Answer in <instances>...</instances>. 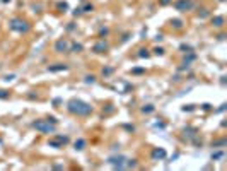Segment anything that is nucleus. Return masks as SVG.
<instances>
[{"instance_id": "8", "label": "nucleus", "mask_w": 227, "mask_h": 171, "mask_svg": "<svg viewBox=\"0 0 227 171\" xmlns=\"http://www.w3.org/2000/svg\"><path fill=\"white\" fill-rule=\"evenodd\" d=\"M150 158H152L154 161H161V159H164V158H166V151H164L162 147H154V149H152V154H150Z\"/></svg>"}, {"instance_id": "26", "label": "nucleus", "mask_w": 227, "mask_h": 171, "mask_svg": "<svg viewBox=\"0 0 227 171\" xmlns=\"http://www.w3.org/2000/svg\"><path fill=\"white\" fill-rule=\"evenodd\" d=\"M195 110V106L193 104H188V106H183V111H193Z\"/></svg>"}, {"instance_id": "20", "label": "nucleus", "mask_w": 227, "mask_h": 171, "mask_svg": "<svg viewBox=\"0 0 227 171\" xmlns=\"http://www.w3.org/2000/svg\"><path fill=\"white\" fill-rule=\"evenodd\" d=\"M179 50H181V51H186V53H191V51H193V48H191L190 45H181V46H179Z\"/></svg>"}, {"instance_id": "33", "label": "nucleus", "mask_w": 227, "mask_h": 171, "mask_svg": "<svg viewBox=\"0 0 227 171\" xmlns=\"http://www.w3.org/2000/svg\"><path fill=\"white\" fill-rule=\"evenodd\" d=\"M202 108H203V110H210V108H212V106H210V104H208V103H205V104H203V106H202Z\"/></svg>"}, {"instance_id": "3", "label": "nucleus", "mask_w": 227, "mask_h": 171, "mask_svg": "<svg viewBox=\"0 0 227 171\" xmlns=\"http://www.w3.org/2000/svg\"><path fill=\"white\" fill-rule=\"evenodd\" d=\"M9 28L12 31H16V33H28V31L31 29V26L26 22V21H22V19H17V17H14V19H10L9 22Z\"/></svg>"}, {"instance_id": "11", "label": "nucleus", "mask_w": 227, "mask_h": 171, "mask_svg": "<svg viewBox=\"0 0 227 171\" xmlns=\"http://www.w3.org/2000/svg\"><path fill=\"white\" fill-rule=\"evenodd\" d=\"M86 145H87V142L84 140V139H77V140L74 142V147H75L77 151H84V149H86Z\"/></svg>"}, {"instance_id": "13", "label": "nucleus", "mask_w": 227, "mask_h": 171, "mask_svg": "<svg viewBox=\"0 0 227 171\" xmlns=\"http://www.w3.org/2000/svg\"><path fill=\"white\" fill-rule=\"evenodd\" d=\"M48 144L51 145V147H55V149H62V147H63V144H62V142H60L58 139H51V140H50Z\"/></svg>"}, {"instance_id": "7", "label": "nucleus", "mask_w": 227, "mask_h": 171, "mask_svg": "<svg viewBox=\"0 0 227 171\" xmlns=\"http://www.w3.org/2000/svg\"><path fill=\"white\" fill-rule=\"evenodd\" d=\"M108 50H109V45H108V41H104V40H101L99 43H96V45L92 46V51H94V53H106Z\"/></svg>"}, {"instance_id": "15", "label": "nucleus", "mask_w": 227, "mask_h": 171, "mask_svg": "<svg viewBox=\"0 0 227 171\" xmlns=\"http://www.w3.org/2000/svg\"><path fill=\"white\" fill-rule=\"evenodd\" d=\"M171 24H173V28H176V29H181V28H183V21L181 19H173Z\"/></svg>"}, {"instance_id": "27", "label": "nucleus", "mask_w": 227, "mask_h": 171, "mask_svg": "<svg viewBox=\"0 0 227 171\" xmlns=\"http://www.w3.org/2000/svg\"><path fill=\"white\" fill-rule=\"evenodd\" d=\"M46 120H48L50 123H53V125H57V123H58V120H57V118H55V116H48V118H46Z\"/></svg>"}, {"instance_id": "17", "label": "nucleus", "mask_w": 227, "mask_h": 171, "mask_svg": "<svg viewBox=\"0 0 227 171\" xmlns=\"http://www.w3.org/2000/svg\"><path fill=\"white\" fill-rule=\"evenodd\" d=\"M84 82H86V84H94V82H96V75H86V77H84Z\"/></svg>"}, {"instance_id": "24", "label": "nucleus", "mask_w": 227, "mask_h": 171, "mask_svg": "<svg viewBox=\"0 0 227 171\" xmlns=\"http://www.w3.org/2000/svg\"><path fill=\"white\" fill-rule=\"evenodd\" d=\"M224 144H226V140L222 139V140H217V142H214V144H212V147H220V145H224Z\"/></svg>"}, {"instance_id": "32", "label": "nucleus", "mask_w": 227, "mask_h": 171, "mask_svg": "<svg viewBox=\"0 0 227 171\" xmlns=\"http://www.w3.org/2000/svg\"><path fill=\"white\" fill-rule=\"evenodd\" d=\"M123 127H125L127 130H130V132H133V130H135V127H133V125H123Z\"/></svg>"}, {"instance_id": "12", "label": "nucleus", "mask_w": 227, "mask_h": 171, "mask_svg": "<svg viewBox=\"0 0 227 171\" xmlns=\"http://www.w3.org/2000/svg\"><path fill=\"white\" fill-rule=\"evenodd\" d=\"M70 51H74V53H80V51H84V46H82L80 43H74V45H70Z\"/></svg>"}, {"instance_id": "28", "label": "nucleus", "mask_w": 227, "mask_h": 171, "mask_svg": "<svg viewBox=\"0 0 227 171\" xmlns=\"http://www.w3.org/2000/svg\"><path fill=\"white\" fill-rule=\"evenodd\" d=\"M145 69H132V74H144Z\"/></svg>"}, {"instance_id": "18", "label": "nucleus", "mask_w": 227, "mask_h": 171, "mask_svg": "<svg viewBox=\"0 0 227 171\" xmlns=\"http://www.w3.org/2000/svg\"><path fill=\"white\" fill-rule=\"evenodd\" d=\"M9 96H10V92H9V91L0 89V99H9Z\"/></svg>"}, {"instance_id": "22", "label": "nucleus", "mask_w": 227, "mask_h": 171, "mask_svg": "<svg viewBox=\"0 0 227 171\" xmlns=\"http://www.w3.org/2000/svg\"><path fill=\"white\" fill-rule=\"evenodd\" d=\"M222 156H224V152H222V151H217V152H214V154H212V159L215 161V159H220Z\"/></svg>"}, {"instance_id": "10", "label": "nucleus", "mask_w": 227, "mask_h": 171, "mask_svg": "<svg viewBox=\"0 0 227 171\" xmlns=\"http://www.w3.org/2000/svg\"><path fill=\"white\" fill-rule=\"evenodd\" d=\"M224 16H215V17H212V26L214 28H222L224 26Z\"/></svg>"}, {"instance_id": "14", "label": "nucleus", "mask_w": 227, "mask_h": 171, "mask_svg": "<svg viewBox=\"0 0 227 171\" xmlns=\"http://www.w3.org/2000/svg\"><path fill=\"white\" fill-rule=\"evenodd\" d=\"M138 57H140V58H149L150 53H149L147 48H140V50H138Z\"/></svg>"}, {"instance_id": "36", "label": "nucleus", "mask_w": 227, "mask_h": 171, "mask_svg": "<svg viewBox=\"0 0 227 171\" xmlns=\"http://www.w3.org/2000/svg\"><path fill=\"white\" fill-rule=\"evenodd\" d=\"M220 2H224V0H220Z\"/></svg>"}, {"instance_id": "21", "label": "nucleus", "mask_w": 227, "mask_h": 171, "mask_svg": "<svg viewBox=\"0 0 227 171\" xmlns=\"http://www.w3.org/2000/svg\"><path fill=\"white\" fill-rule=\"evenodd\" d=\"M154 110H156V108H154L152 104H147V106H144V108H142V113H152Z\"/></svg>"}, {"instance_id": "23", "label": "nucleus", "mask_w": 227, "mask_h": 171, "mask_svg": "<svg viewBox=\"0 0 227 171\" xmlns=\"http://www.w3.org/2000/svg\"><path fill=\"white\" fill-rule=\"evenodd\" d=\"M92 9H94V5H92V4H87V5L82 7V12H92Z\"/></svg>"}, {"instance_id": "29", "label": "nucleus", "mask_w": 227, "mask_h": 171, "mask_svg": "<svg viewBox=\"0 0 227 171\" xmlns=\"http://www.w3.org/2000/svg\"><path fill=\"white\" fill-rule=\"evenodd\" d=\"M14 77H16V75H14V74H10V75H5V77H4V81H5V82L14 81Z\"/></svg>"}, {"instance_id": "9", "label": "nucleus", "mask_w": 227, "mask_h": 171, "mask_svg": "<svg viewBox=\"0 0 227 171\" xmlns=\"http://www.w3.org/2000/svg\"><path fill=\"white\" fill-rule=\"evenodd\" d=\"M62 70H69L67 63H57L53 67H48V72H62Z\"/></svg>"}, {"instance_id": "31", "label": "nucleus", "mask_w": 227, "mask_h": 171, "mask_svg": "<svg viewBox=\"0 0 227 171\" xmlns=\"http://www.w3.org/2000/svg\"><path fill=\"white\" fill-rule=\"evenodd\" d=\"M171 2H173V0H159V4H161V5H169Z\"/></svg>"}, {"instance_id": "4", "label": "nucleus", "mask_w": 227, "mask_h": 171, "mask_svg": "<svg viewBox=\"0 0 227 171\" xmlns=\"http://www.w3.org/2000/svg\"><path fill=\"white\" fill-rule=\"evenodd\" d=\"M174 9L179 12H188V10L195 9V2L193 0H176L174 2Z\"/></svg>"}, {"instance_id": "2", "label": "nucleus", "mask_w": 227, "mask_h": 171, "mask_svg": "<svg viewBox=\"0 0 227 171\" xmlns=\"http://www.w3.org/2000/svg\"><path fill=\"white\" fill-rule=\"evenodd\" d=\"M33 128H36L41 133H55L57 132V125L50 123L48 120H34L33 121Z\"/></svg>"}, {"instance_id": "25", "label": "nucleus", "mask_w": 227, "mask_h": 171, "mask_svg": "<svg viewBox=\"0 0 227 171\" xmlns=\"http://www.w3.org/2000/svg\"><path fill=\"white\" fill-rule=\"evenodd\" d=\"M154 53H156V55H161V57H162V55H164V48H154Z\"/></svg>"}, {"instance_id": "35", "label": "nucleus", "mask_w": 227, "mask_h": 171, "mask_svg": "<svg viewBox=\"0 0 227 171\" xmlns=\"http://www.w3.org/2000/svg\"><path fill=\"white\" fill-rule=\"evenodd\" d=\"M2 2H5V4H7V2H10V0H2Z\"/></svg>"}, {"instance_id": "34", "label": "nucleus", "mask_w": 227, "mask_h": 171, "mask_svg": "<svg viewBox=\"0 0 227 171\" xmlns=\"http://www.w3.org/2000/svg\"><path fill=\"white\" fill-rule=\"evenodd\" d=\"M74 28H75V26H74V22H70V26H67V29H69V31H72Z\"/></svg>"}, {"instance_id": "19", "label": "nucleus", "mask_w": 227, "mask_h": 171, "mask_svg": "<svg viewBox=\"0 0 227 171\" xmlns=\"http://www.w3.org/2000/svg\"><path fill=\"white\" fill-rule=\"evenodd\" d=\"M58 9H60V12H67V9H69V4H67V2H60V4H58Z\"/></svg>"}, {"instance_id": "5", "label": "nucleus", "mask_w": 227, "mask_h": 171, "mask_svg": "<svg viewBox=\"0 0 227 171\" xmlns=\"http://www.w3.org/2000/svg\"><path fill=\"white\" fill-rule=\"evenodd\" d=\"M55 51L57 53H69L70 51V43L65 38H60L57 43H55Z\"/></svg>"}, {"instance_id": "6", "label": "nucleus", "mask_w": 227, "mask_h": 171, "mask_svg": "<svg viewBox=\"0 0 227 171\" xmlns=\"http://www.w3.org/2000/svg\"><path fill=\"white\" fill-rule=\"evenodd\" d=\"M125 161H127V158L121 156V154H120V156H111L108 159L109 164H113V166L118 168V170H123V168H125Z\"/></svg>"}, {"instance_id": "16", "label": "nucleus", "mask_w": 227, "mask_h": 171, "mask_svg": "<svg viewBox=\"0 0 227 171\" xmlns=\"http://www.w3.org/2000/svg\"><path fill=\"white\" fill-rule=\"evenodd\" d=\"M113 72H115L113 67H104V69H103V75H104V77H108V75H111Z\"/></svg>"}, {"instance_id": "30", "label": "nucleus", "mask_w": 227, "mask_h": 171, "mask_svg": "<svg viewBox=\"0 0 227 171\" xmlns=\"http://www.w3.org/2000/svg\"><path fill=\"white\" fill-rule=\"evenodd\" d=\"M108 33H109V29H108V28H104V29H101V33H99V36H106Z\"/></svg>"}, {"instance_id": "1", "label": "nucleus", "mask_w": 227, "mask_h": 171, "mask_svg": "<svg viewBox=\"0 0 227 171\" xmlns=\"http://www.w3.org/2000/svg\"><path fill=\"white\" fill-rule=\"evenodd\" d=\"M67 110H69V113L77 115V116H87L92 113V106L82 99H70L67 103Z\"/></svg>"}]
</instances>
